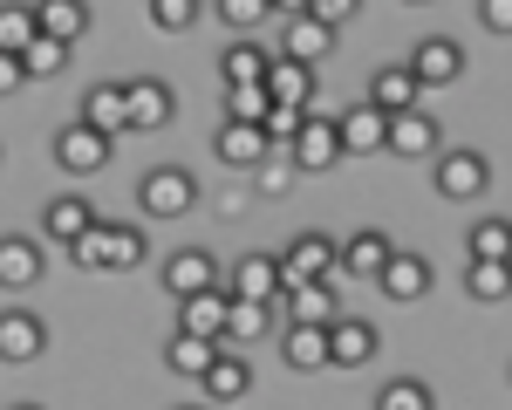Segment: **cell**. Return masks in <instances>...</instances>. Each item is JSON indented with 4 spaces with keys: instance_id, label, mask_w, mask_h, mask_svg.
I'll list each match as a JSON object with an SVG mask.
<instances>
[{
    "instance_id": "1",
    "label": "cell",
    "mask_w": 512,
    "mask_h": 410,
    "mask_svg": "<svg viewBox=\"0 0 512 410\" xmlns=\"http://www.w3.org/2000/svg\"><path fill=\"white\" fill-rule=\"evenodd\" d=\"M69 253H76L82 274H123V267H144L151 260V233L137 219H96Z\"/></svg>"
},
{
    "instance_id": "15",
    "label": "cell",
    "mask_w": 512,
    "mask_h": 410,
    "mask_svg": "<svg viewBox=\"0 0 512 410\" xmlns=\"http://www.w3.org/2000/svg\"><path fill=\"white\" fill-rule=\"evenodd\" d=\"M123 117H130V130H164V123L178 117V96H171V82H164V76L123 82Z\"/></svg>"
},
{
    "instance_id": "16",
    "label": "cell",
    "mask_w": 512,
    "mask_h": 410,
    "mask_svg": "<svg viewBox=\"0 0 512 410\" xmlns=\"http://www.w3.org/2000/svg\"><path fill=\"white\" fill-rule=\"evenodd\" d=\"M431 281H437V267L424 260V253H390L383 260V274H376V287H383V301H424L431 294Z\"/></svg>"
},
{
    "instance_id": "30",
    "label": "cell",
    "mask_w": 512,
    "mask_h": 410,
    "mask_svg": "<svg viewBox=\"0 0 512 410\" xmlns=\"http://www.w3.org/2000/svg\"><path fill=\"white\" fill-rule=\"evenodd\" d=\"M280 315L260 308V301H226V328H219V349H239V342H260Z\"/></svg>"
},
{
    "instance_id": "36",
    "label": "cell",
    "mask_w": 512,
    "mask_h": 410,
    "mask_svg": "<svg viewBox=\"0 0 512 410\" xmlns=\"http://www.w3.org/2000/svg\"><path fill=\"white\" fill-rule=\"evenodd\" d=\"M62 69H69V48H62V41L35 35L28 48H21V76H35V82H55Z\"/></svg>"
},
{
    "instance_id": "37",
    "label": "cell",
    "mask_w": 512,
    "mask_h": 410,
    "mask_svg": "<svg viewBox=\"0 0 512 410\" xmlns=\"http://www.w3.org/2000/svg\"><path fill=\"white\" fill-rule=\"evenodd\" d=\"M28 41H35V7H0V55L21 62Z\"/></svg>"
},
{
    "instance_id": "44",
    "label": "cell",
    "mask_w": 512,
    "mask_h": 410,
    "mask_svg": "<svg viewBox=\"0 0 512 410\" xmlns=\"http://www.w3.org/2000/svg\"><path fill=\"white\" fill-rule=\"evenodd\" d=\"M7 410H41V404H7Z\"/></svg>"
},
{
    "instance_id": "10",
    "label": "cell",
    "mask_w": 512,
    "mask_h": 410,
    "mask_svg": "<svg viewBox=\"0 0 512 410\" xmlns=\"http://www.w3.org/2000/svg\"><path fill=\"white\" fill-rule=\"evenodd\" d=\"M164 294L171 301H192V294H212L219 287V253H205V246H178V253H164Z\"/></svg>"
},
{
    "instance_id": "40",
    "label": "cell",
    "mask_w": 512,
    "mask_h": 410,
    "mask_svg": "<svg viewBox=\"0 0 512 410\" xmlns=\"http://www.w3.org/2000/svg\"><path fill=\"white\" fill-rule=\"evenodd\" d=\"M274 103H267V89L253 82V89H226V123H253L260 130V117H267Z\"/></svg>"
},
{
    "instance_id": "2",
    "label": "cell",
    "mask_w": 512,
    "mask_h": 410,
    "mask_svg": "<svg viewBox=\"0 0 512 410\" xmlns=\"http://www.w3.org/2000/svg\"><path fill=\"white\" fill-rule=\"evenodd\" d=\"M280 260V294H294V287H315V281H335V233H294V240L274 253Z\"/></svg>"
},
{
    "instance_id": "28",
    "label": "cell",
    "mask_w": 512,
    "mask_h": 410,
    "mask_svg": "<svg viewBox=\"0 0 512 410\" xmlns=\"http://www.w3.org/2000/svg\"><path fill=\"white\" fill-rule=\"evenodd\" d=\"M212 151H219V164H233V171H253V164L267 158V137H260L253 123H219Z\"/></svg>"
},
{
    "instance_id": "5",
    "label": "cell",
    "mask_w": 512,
    "mask_h": 410,
    "mask_svg": "<svg viewBox=\"0 0 512 410\" xmlns=\"http://www.w3.org/2000/svg\"><path fill=\"white\" fill-rule=\"evenodd\" d=\"M219 294H226V301H260V308H274L280 301V260L274 253H239L233 267H219Z\"/></svg>"
},
{
    "instance_id": "33",
    "label": "cell",
    "mask_w": 512,
    "mask_h": 410,
    "mask_svg": "<svg viewBox=\"0 0 512 410\" xmlns=\"http://www.w3.org/2000/svg\"><path fill=\"white\" fill-rule=\"evenodd\" d=\"M376 410H437V390L424 376H390V383L376 390Z\"/></svg>"
},
{
    "instance_id": "27",
    "label": "cell",
    "mask_w": 512,
    "mask_h": 410,
    "mask_svg": "<svg viewBox=\"0 0 512 410\" xmlns=\"http://www.w3.org/2000/svg\"><path fill=\"white\" fill-rule=\"evenodd\" d=\"M369 110H376V117H403V110H417V82H410L403 62H390V69L369 76Z\"/></svg>"
},
{
    "instance_id": "29",
    "label": "cell",
    "mask_w": 512,
    "mask_h": 410,
    "mask_svg": "<svg viewBox=\"0 0 512 410\" xmlns=\"http://www.w3.org/2000/svg\"><path fill=\"white\" fill-rule=\"evenodd\" d=\"M219 328H226V294H219V287H212V294H192V301H178V335L219 342Z\"/></svg>"
},
{
    "instance_id": "18",
    "label": "cell",
    "mask_w": 512,
    "mask_h": 410,
    "mask_svg": "<svg viewBox=\"0 0 512 410\" xmlns=\"http://www.w3.org/2000/svg\"><path fill=\"white\" fill-rule=\"evenodd\" d=\"M48 349V322L35 308H0V363H35Z\"/></svg>"
},
{
    "instance_id": "34",
    "label": "cell",
    "mask_w": 512,
    "mask_h": 410,
    "mask_svg": "<svg viewBox=\"0 0 512 410\" xmlns=\"http://www.w3.org/2000/svg\"><path fill=\"white\" fill-rule=\"evenodd\" d=\"M301 185V171L287 164V151H267V158L253 164V199H287Z\"/></svg>"
},
{
    "instance_id": "32",
    "label": "cell",
    "mask_w": 512,
    "mask_h": 410,
    "mask_svg": "<svg viewBox=\"0 0 512 410\" xmlns=\"http://www.w3.org/2000/svg\"><path fill=\"white\" fill-rule=\"evenodd\" d=\"M212 356H219V342H198V335H171V342H164V369H171V376H205V369H212Z\"/></svg>"
},
{
    "instance_id": "7",
    "label": "cell",
    "mask_w": 512,
    "mask_h": 410,
    "mask_svg": "<svg viewBox=\"0 0 512 410\" xmlns=\"http://www.w3.org/2000/svg\"><path fill=\"white\" fill-rule=\"evenodd\" d=\"M403 69H410V82H417V96H424V89H451V82L465 76V48H458L451 35H424L417 48H410Z\"/></svg>"
},
{
    "instance_id": "19",
    "label": "cell",
    "mask_w": 512,
    "mask_h": 410,
    "mask_svg": "<svg viewBox=\"0 0 512 410\" xmlns=\"http://www.w3.org/2000/svg\"><path fill=\"white\" fill-rule=\"evenodd\" d=\"M280 62H294V69H321V55H335V35L328 28H315L308 14H287L280 21Z\"/></svg>"
},
{
    "instance_id": "35",
    "label": "cell",
    "mask_w": 512,
    "mask_h": 410,
    "mask_svg": "<svg viewBox=\"0 0 512 410\" xmlns=\"http://www.w3.org/2000/svg\"><path fill=\"white\" fill-rule=\"evenodd\" d=\"M219 21H226L239 41H260V28L274 21V0H219Z\"/></svg>"
},
{
    "instance_id": "6",
    "label": "cell",
    "mask_w": 512,
    "mask_h": 410,
    "mask_svg": "<svg viewBox=\"0 0 512 410\" xmlns=\"http://www.w3.org/2000/svg\"><path fill=\"white\" fill-rule=\"evenodd\" d=\"M383 151L410 164H431L444 151V130H437L431 110H403V117H383Z\"/></svg>"
},
{
    "instance_id": "41",
    "label": "cell",
    "mask_w": 512,
    "mask_h": 410,
    "mask_svg": "<svg viewBox=\"0 0 512 410\" xmlns=\"http://www.w3.org/2000/svg\"><path fill=\"white\" fill-rule=\"evenodd\" d=\"M301 14H308V21H315V28H328V35H335V28H342V21H355V0H308V7H301Z\"/></svg>"
},
{
    "instance_id": "22",
    "label": "cell",
    "mask_w": 512,
    "mask_h": 410,
    "mask_svg": "<svg viewBox=\"0 0 512 410\" xmlns=\"http://www.w3.org/2000/svg\"><path fill=\"white\" fill-rule=\"evenodd\" d=\"M335 151H342V164L349 158H376V151H383V117H376L369 103L342 110V117H335Z\"/></svg>"
},
{
    "instance_id": "23",
    "label": "cell",
    "mask_w": 512,
    "mask_h": 410,
    "mask_svg": "<svg viewBox=\"0 0 512 410\" xmlns=\"http://www.w3.org/2000/svg\"><path fill=\"white\" fill-rule=\"evenodd\" d=\"M280 363L294 369V376H315V369H328V328H294V322H280Z\"/></svg>"
},
{
    "instance_id": "3",
    "label": "cell",
    "mask_w": 512,
    "mask_h": 410,
    "mask_svg": "<svg viewBox=\"0 0 512 410\" xmlns=\"http://www.w3.org/2000/svg\"><path fill=\"white\" fill-rule=\"evenodd\" d=\"M192 205H198V178L185 164H151L137 178V212L144 219H185Z\"/></svg>"
},
{
    "instance_id": "38",
    "label": "cell",
    "mask_w": 512,
    "mask_h": 410,
    "mask_svg": "<svg viewBox=\"0 0 512 410\" xmlns=\"http://www.w3.org/2000/svg\"><path fill=\"white\" fill-rule=\"evenodd\" d=\"M198 21H205L198 0H151V28H164V35H185V28H198Z\"/></svg>"
},
{
    "instance_id": "26",
    "label": "cell",
    "mask_w": 512,
    "mask_h": 410,
    "mask_svg": "<svg viewBox=\"0 0 512 410\" xmlns=\"http://www.w3.org/2000/svg\"><path fill=\"white\" fill-rule=\"evenodd\" d=\"M267 69H274V48H267V41H233V48L219 55L226 89H253V82H267Z\"/></svg>"
},
{
    "instance_id": "21",
    "label": "cell",
    "mask_w": 512,
    "mask_h": 410,
    "mask_svg": "<svg viewBox=\"0 0 512 410\" xmlns=\"http://www.w3.org/2000/svg\"><path fill=\"white\" fill-rule=\"evenodd\" d=\"M274 315H280V322H294V328H328L335 315H342V301H335V281H315V287H294V294H280Z\"/></svg>"
},
{
    "instance_id": "45",
    "label": "cell",
    "mask_w": 512,
    "mask_h": 410,
    "mask_svg": "<svg viewBox=\"0 0 512 410\" xmlns=\"http://www.w3.org/2000/svg\"><path fill=\"white\" fill-rule=\"evenodd\" d=\"M171 410H198V404H171Z\"/></svg>"
},
{
    "instance_id": "9",
    "label": "cell",
    "mask_w": 512,
    "mask_h": 410,
    "mask_svg": "<svg viewBox=\"0 0 512 410\" xmlns=\"http://www.w3.org/2000/svg\"><path fill=\"white\" fill-rule=\"evenodd\" d=\"M390 253L396 246H390L383 226H355L349 240H335V281H376Z\"/></svg>"
},
{
    "instance_id": "12",
    "label": "cell",
    "mask_w": 512,
    "mask_h": 410,
    "mask_svg": "<svg viewBox=\"0 0 512 410\" xmlns=\"http://www.w3.org/2000/svg\"><path fill=\"white\" fill-rule=\"evenodd\" d=\"M110 151H117V144L96 137L89 123H62V130H55V164H62L69 178H96V171L110 164Z\"/></svg>"
},
{
    "instance_id": "24",
    "label": "cell",
    "mask_w": 512,
    "mask_h": 410,
    "mask_svg": "<svg viewBox=\"0 0 512 410\" xmlns=\"http://www.w3.org/2000/svg\"><path fill=\"white\" fill-rule=\"evenodd\" d=\"M35 35L76 48V41L89 35V7H82V0H35Z\"/></svg>"
},
{
    "instance_id": "39",
    "label": "cell",
    "mask_w": 512,
    "mask_h": 410,
    "mask_svg": "<svg viewBox=\"0 0 512 410\" xmlns=\"http://www.w3.org/2000/svg\"><path fill=\"white\" fill-rule=\"evenodd\" d=\"M506 267H465V301H485V308H499L506 301Z\"/></svg>"
},
{
    "instance_id": "4",
    "label": "cell",
    "mask_w": 512,
    "mask_h": 410,
    "mask_svg": "<svg viewBox=\"0 0 512 410\" xmlns=\"http://www.w3.org/2000/svg\"><path fill=\"white\" fill-rule=\"evenodd\" d=\"M431 185H437V199L472 205V199H485V185H492V158H485V151H437Z\"/></svg>"
},
{
    "instance_id": "11",
    "label": "cell",
    "mask_w": 512,
    "mask_h": 410,
    "mask_svg": "<svg viewBox=\"0 0 512 410\" xmlns=\"http://www.w3.org/2000/svg\"><path fill=\"white\" fill-rule=\"evenodd\" d=\"M287 164H294L301 178H308V171H335V164H342V151H335V117L308 110L301 130H294V144H287Z\"/></svg>"
},
{
    "instance_id": "31",
    "label": "cell",
    "mask_w": 512,
    "mask_h": 410,
    "mask_svg": "<svg viewBox=\"0 0 512 410\" xmlns=\"http://www.w3.org/2000/svg\"><path fill=\"white\" fill-rule=\"evenodd\" d=\"M506 253H512L506 219H478L472 233H465V267H506Z\"/></svg>"
},
{
    "instance_id": "42",
    "label": "cell",
    "mask_w": 512,
    "mask_h": 410,
    "mask_svg": "<svg viewBox=\"0 0 512 410\" xmlns=\"http://www.w3.org/2000/svg\"><path fill=\"white\" fill-rule=\"evenodd\" d=\"M485 28H492V35H506V28H512V7H506V0H485Z\"/></svg>"
},
{
    "instance_id": "8",
    "label": "cell",
    "mask_w": 512,
    "mask_h": 410,
    "mask_svg": "<svg viewBox=\"0 0 512 410\" xmlns=\"http://www.w3.org/2000/svg\"><path fill=\"white\" fill-rule=\"evenodd\" d=\"M383 356V328L362 315H335L328 322V369H369Z\"/></svg>"
},
{
    "instance_id": "17",
    "label": "cell",
    "mask_w": 512,
    "mask_h": 410,
    "mask_svg": "<svg viewBox=\"0 0 512 410\" xmlns=\"http://www.w3.org/2000/svg\"><path fill=\"white\" fill-rule=\"evenodd\" d=\"M260 89H267L274 110H301V117H308L315 96H321V69H294V62H280V55H274V69H267Z\"/></svg>"
},
{
    "instance_id": "43",
    "label": "cell",
    "mask_w": 512,
    "mask_h": 410,
    "mask_svg": "<svg viewBox=\"0 0 512 410\" xmlns=\"http://www.w3.org/2000/svg\"><path fill=\"white\" fill-rule=\"evenodd\" d=\"M21 82H28V76H21V62H14V55H0V96H14Z\"/></svg>"
},
{
    "instance_id": "25",
    "label": "cell",
    "mask_w": 512,
    "mask_h": 410,
    "mask_svg": "<svg viewBox=\"0 0 512 410\" xmlns=\"http://www.w3.org/2000/svg\"><path fill=\"white\" fill-rule=\"evenodd\" d=\"M76 123H89L96 137H110V144H117L123 130H130V117H123V82H96V89L82 96V117Z\"/></svg>"
},
{
    "instance_id": "13",
    "label": "cell",
    "mask_w": 512,
    "mask_h": 410,
    "mask_svg": "<svg viewBox=\"0 0 512 410\" xmlns=\"http://www.w3.org/2000/svg\"><path fill=\"white\" fill-rule=\"evenodd\" d=\"M253 383H260V376H253V363H246L239 349H219L212 369L198 376V390H205V404H212V410H233L239 397H253Z\"/></svg>"
},
{
    "instance_id": "14",
    "label": "cell",
    "mask_w": 512,
    "mask_h": 410,
    "mask_svg": "<svg viewBox=\"0 0 512 410\" xmlns=\"http://www.w3.org/2000/svg\"><path fill=\"white\" fill-rule=\"evenodd\" d=\"M48 274V246L35 233H0V287L7 294H28Z\"/></svg>"
},
{
    "instance_id": "20",
    "label": "cell",
    "mask_w": 512,
    "mask_h": 410,
    "mask_svg": "<svg viewBox=\"0 0 512 410\" xmlns=\"http://www.w3.org/2000/svg\"><path fill=\"white\" fill-rule=\"evenodd\" d=\"M103 212L82 199V192H62V199H48L41 205V240H55V246H76L89 226H96Z\"/></svg>"
}]
</instances>
